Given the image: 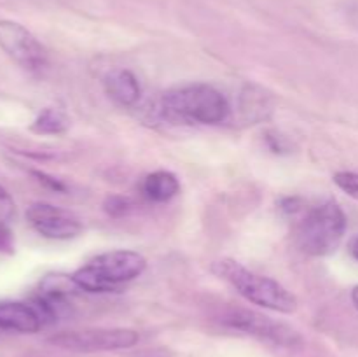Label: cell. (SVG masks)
Wrapping results in <instances>:
<instances>
[{
    "label": "cell",
    "instance_id": "cell-1",
    "mask_svg": "<svg viewBox=\"0 0 358 357\" xmlns=\"http://www.w3.org/2000/svg\"><path fill=\"white\" fill-rule=\"evenodd\" d=\"M212 272L226 282H229L250 303L259 304L262 308H269V310L282 312V314L296 312L297 300L290 290H287L276 280L248 272L245 266L233 261V259L215 261L212 265Z\"/></svg>",
    "mask_w": 358,
    "mask_h": 357
},
{
    "label": "cell",
    "instance_id": "cell-2",
    "mask_svg": "<svg viewBox=\"0 0 358 357\" xmlns=\"http://www.w3.org/2000/svg\"><path fill=\"white\" fill-rule=\"evenodd\" d=\"M147 261L135 251H112L96 255L90 265L77 270L73 280L86 293H114L121 284L145 272Z\"/></svg>",
    "mask_w": 358,
    "mask_h": 357
},
{
    "label": "cell",
    "instance_id": "cell-3",
    "mask_svg": "<svg viewBox=\"0 0 358 357\" xmlns=\"http://www.w3.org/2000/svg\"><path fill=\"white\" fill-rule=\"evenodd\" d=\"M164 108L175 118L201 125H219L229 115L226 97L208 84H189L170 90L163 98Z\"/></svg>",
    "mask_w": 358,
    "mask_h": 357
},
{
    "label": "cell",
    "instance_id": "cell-4",
    "mask_svg": "<svg viewBox=\"0 0 358 357\" xmlns=\"http://www.w3.org/2000/svg\"><path fill=\"white\" fill-rule=\"evenodd\" d=\"M346 231V216L334 202H325L306 214L297 230V244L308 255L332 254Z\"/></svg>",
    "mask_w": 358,
    "mask_h": 357
},
{
    "label": "cell",
    "instance_id": "cell-5",
    "mask_svg": "<svg viewBox=\"0 0 358 357\" xmlns=\"http://www.w3.org/2000/svg\"><path fill=\"white\" fill-rule=\"evenodd\" d=\"M49 343L73 352H101V350L131 349L138 343V332L133 329H83L51 336Z\"/></svg>",
    "mask_w": 358,
    "mask_h": 357
},
{
    "label": "cell",
    "instance_id": "cell-6",
    "mask_svg": "<svg viewBox=\"0 0 358 357\" xmlns=\"http://www.w3.org/2000/svg\"><path fill=\"white\" fill-rule=\"evenodd\" d=\"M0 49L24 70L41 72L48 65L44 46L23 24L10 20H0Z\"/></svg>",
    "mask_w": 358,
    "mask_h": 357
},
{
    "label": "cell",
    "instance_id": "cell-7",
    "mask_svg": "<svg viewBox=\"0 0 358 357\" xmlns=\"http://www.w3.org/2000/svg\"><path fill=\"white\" fill-rule=\"evenodd\" d=\"M229 328L243 331L247 335L257 336V338L266 340V342L276 343L283 346H294L301 342V336L296 329L289 328L287 324L276 322L266 315L257 314L250 310H231L224 317Z\"/></svg>",
    "mask_w": 358,
    "mask_h": 357
},
{
    "label": "cell",
    "instance_id": "cell-8",
    "mask_svg": "<svg viewBox=\"0 0 358 357\" xmlns=\"http://www.w3.org/2000/svg\"><path fill=\"white\" fill-rule=\"evenodd\" d=\"M27 219L38 234L51 240H69L83 231L79 217L51 203H31L27 209Z\"/></svg>",
    "mask_w": 358,
    "mask_h": 357
},
{
    "label": "cell",
    "instance_id": "cell-9",
    "mask_svg": "<svg viewBox=\"0 0 358 357\" xmlns=\"http://www.w3.org/2000/svg\"><path fill=\"white\" fill-rule=\"evenodd\" d=\"M44 326L34 304L20 301L0 303V328L17 332H37Z\"/></svg>",
    "mask_w": 358,
    "mask_h": 357
},
{
    "label": "cell",
    "instance_id": "cell-10",
    "mask_svg": "<svg viewBox=\"0 0 358 357\" xmlns=\"http://www.w3.org/2000/svg\"><path fill=\"white\" fill-rule=\"evenodd\" d=\"M105 90L108 97L121 105H135L140 98L138 79L129 70L117 69L112 70L105 77Z\"/></svg>",
    "mask_w": 358,
    "mask_h": 357
},
{
    "label": "cell",
    "instance_id": "cell-11",
    "mask_svg": "<svg viewBox=\"0 0 358 357\" xmlns=\"http://www.w3.org/2000/svg\"><path fill=\"white\" fill-rule=\"evenodd\" d=\"M180 191V182L171 172L159 170L149 174L143 181V195L156 203L170 202Z\"/></svg>",
    "mask_w": 358,
    "mask_h": 357
},
{
    "label": "cell",
    "instance_id": "cell-12",
    "mask_svg": "<svg viewBox=\"0 0 358 357\" xmlns=\"http://www.w3.org/2000/svg\"><path fill=\"white\" fill-rule=\"evenodd\" d=\"M80 290L72 275H62V273H52L45 275L38 286V294L45 298H59V300H69L73 294Z\"/></svg>",
    "mask_w": 358,
    "mask_h": 357
},
{
    "label": "cell",
    "instance_id": "cell-13",
    "mask_svg": "<svg viewBox=\"0 0 358 357\" xmlns=\"http://www.w3.org/2000/svg\"><path fill=\"white\" fill-rule=\"evenodd\" d=\"M69 118L59 108L48 107L37 115V119L31 125V132L37 135H59L69 130Z\"/></svg>",
    "mask_w": 358,
    "mask_h": 357
},
{
    "label": "cell",
    "instance_id": "cell-14",
    "mask_svg": "<svg viewBox=\"0 0 358 357\" xmlns=\"http://www.w3.org/2000/svg\"><path fill=\"white\" fill-rule=\"evenodd\" d=\"M334 184L348 196L358 200V172H338L334 175Z\"/></svg>",
    "mask_w": 358,
    "mask_h": 357
},
{
    "label": "cell",
    "instance_id": "cell-15",
    "mask_svg": "<svg viewBox=\"0 0 358 357\" xmlns=\"http://www.w3.org/2000/svg\"><path fill=\"white\" fill-rule=\"evenodd\" d=\"M14 212H16V205H14L13 196L7 192L6 188L0 186V224H9Z\"/></svg>",
    "mask_w": 358,
    "mask_h": 357
},
{
    "label": "cell",
    "instance_id": "cell-16",
    "mask_svg": "<svg viewBox=\"0 0 358 357\" xmlns=\"http://www.w3.org/2000/svg\"><path fill=\"white\" fill-rule=\"evenodd\" d=\"M14 234L9 224H0V254H13Z\"/></svg>",
    "mask_w": 358,
    "mask_h": 357
},
{
    "label": "cell",
    "instance_id": "cell-17",
    "mask_svg": "<svg viewBox=\"0 0 358 357\" xmlns=\"http://www.w3.org/2000/svg\"><path fill=\"white\" fill-rule=\"evenodd\" d=\"M105 210H107L110 216H122L128 210V200L119 198V196H112L105 203Z\"/></svg>",
    "mask_w": 358,
    "mask_h": 357
},
{
    "label": "cell",
    "instance_id": "cell-18",
    "mask_svg": "<svg viewBox=\"0 0 358 357\" xmlns=\"http://www.w3.org/2000/svg\"><path fill=\"white\" fill-rule=\"evenodd\" d=\"M31 174H34L35 177H37L38 182L45 184V186H48V188L55 189V191H63V189H65V186H63L62 182H58V181H56V178L49 177V175L42 174V172H31Z\"/></svg>",
    "mask_w": 358,
    "mask_h": 357
},
{
    "label": "cell",
    "instance_id": "cell-19",
    "mask_svg": "<svg viewBox=\"0 0 358 357\" xmlns=\"http://www.w3.org/2000/svg\"><path fill=\"white\" fill-rule=\"evenodd\" d=\"M350 251H352V255L358 261V237L352 241V247H350Z\"/></svg>",
    "mask_w": 358,
    "mask_h": 357
},
{
    "label": "cell",
    "instance_id": "cell-20",
    "mask_svg": "<svg viewBox=\"0 0 358 357\" xmlns=\"http://www.w3.org/2000/svg\"><path fill=\"white\" fill-rule=\"evenodd\" d=\"M352 301H353V304H355V308L358 310V286L353 287V290H352Z\"/></svg>",
    "mask_w": 358,
    "mask_h": 357
}]
</instances>
